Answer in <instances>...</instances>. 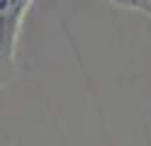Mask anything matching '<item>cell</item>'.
Returning a JSON list of instances; mask_svg holds the SVG:
<instances>
[{
    "instance_id": "6da1fadb",
    "label": "cell",
    "mask_w": 151,
    "mask_h": 146,
    "mask_svg": "<svg viewBox=\"0 0 151 146\" xmlns=\"http://www.w3.org/2000/svg\"><path fill=\"white\" fill-rule=\"evenodd\" d=\"M29 3H0V88L12 78V66H15V39L20 29V19Z\"/></svg>"
}]
</instances>
